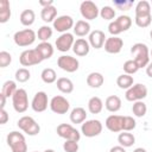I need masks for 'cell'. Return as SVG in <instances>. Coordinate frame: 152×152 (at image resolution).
<instances>
[{"mask_svg":"<svg viewBox=\"0 0 152 152\" xmlns=\"http://www.w3.org/2000/svg\"><path fill=\"white\" fill-rule=\"evenodd\" d=\"M131 53L139 68H146L150 63V50L145 43H135L131 48Z\"/></svg>","mask_w":152,"mask_h":152,"instance_id":"6da1fadb","label":"cell"},{"mask_svg":"<svg viewBox=\"0 0 152 152\" xmlns=\"http://www.w3.org/2000/svg\"><path fill=\"white\" fill-rule=\"evenodd\" d=\"M6 140L12 152H27V144L23 133L18 131H12L7 134Z\"/></svg>","mask_w":152,"mask_h":152,"instance_id":"7a4b0ae2","label":"cell"},{"mask_svg":"<svg viewBox=\"0 0 152 152\" xmlns=\"http://www.w3.org/2000/svg\"><path fill=\"white\" fill-rule=\"evenodd\" d=\"M37 38V33L32 30V28H24L20 31H17L13 36V40L18 46L25 48V46H30L34 43Z\"/></svg>","mask_w":152,"mask_h":152,"instance_id":"3957f363","label":"cell"},{"mask_svg":"<svg viewBox=\"0 0 152 152\" xmlns=\"http://www.w3.org/2000/svg\"><path fill=\"white\" fill-rule=\"evenodd\" d=\"M17 125H18V127H19L24 133H26L27 135H31V137L37 135V134L40 132V126H39V124H38L32 116H28V115L21 116V118L18 120Z\"/></svg>","mask_w":152,"mask_h":152,"instance_id":"277c9868","label":"cell"},{"mask_svg":"<svg viewBox=\"0 0 152 152\" xmlns=\"http://www.w3.org/2000/svg\"><path fill=\"white\" fill-rule=\"evenodd\" d=\"M147 87L142 83H134L129 89L126 90L125 97L129 102H137V101H142L147 96Z\"/></svg>","mask_w":152,"mask_h":152,"instance_id":"5b68a950","label":"cell"},{"mask_svg":"<svg viewBox=\"0 0 152 152\" xmlns=\"http://www.w3.org/2000/svg\"><path fill=\"white\" fill-rule=\"evenodd\" d=\"M12 104L17 113H25L28 108V97L27 93L23 88H18L15 94L12 96Z\"/></svg>","mask_w":152,"mask_h":152,"instance_id":"8992f818","label":"cell"},{"mask_svg":"<svg viewBox=\"0 0 152 152\" xmlns=\"http://www.w3.org/2000/svg\"><path fill=\"white\" fill-rule=\"evenodd\" d=\"M102 128L103 126L100 120H96V119L86 120L81 126V133L87 138H94L101 134Z\"/></svg>","mask_w":152,"mask_h":152,"instance_id":"52a82bcc","label":"cell"},{"mask_svg":"<svg viewBox=\"0 0 152 152\" xmlns=\"http://www.w3.org/2000/svg\"><path fill=\"white\" fill-rule=\"evenodd\" d=\"M80 12H81V15L83 17V19H86L87 21L94 20L100 15V10H99L97 5L90 0H84L81 2Z\"/></svg>","mask_w":152,"mask_h":152,"instance_id":"ba28073f","label":"cell"},{"mask_svg":"<svg viewBox=\"0 0 152 152\" xmlns=\"http://www.w3.org/2000/svg\"><path fill=\"white\" fill-rule=\"evenodd\" d=\"M19 62L23 66H31V65H37L42 63L43 59L36 49H27L20 53Z\"/></svg>","mask_w":152,"mask_h":152,"instance_id":"9c48e42d","label":"cell"},{"mask_svg":"<svg viewBox=\"0 0 152 152\" xmlns=\"http://www.w3.org/2000/svg\"><path fill=\"white\" fill-rule=\"evenodd\" d=\"M57 135L63 138L64 140H75V141H80L81 139V133L72 127L70 124H61L57 126L56 128Z\"/></svg>","mask_w":152,"mask_h":152,"instance_id":"30bf717a","label":"cell"},{"mask_svg":"<svg viewBox=\"0 0 152 152\" xmlns=\"http://www.w3.org/2000/svg\"><path fill=\"white\" fill-rule=\"evenodd\" d=\"M57 65L66 71V72H75L78 70L80 68V62L77 58L72 57V56H69V55H62L58 57L57 59Z\"/></svg>","mask_w":152,"mask_h":152,"instance_id":"8fae6325","label":"cell"},{"mask_svg":"<svg viewBox=\"0 0 152 152\" xmlns=\"http://www.w3.org/2000/svg\"><path fill=\"white\" fill-rule=\"evenodd\" d=\"M69 108V101L62 95H56L50 100V109L56 114H66Z\"/></svg>","mask_w":152,"mask_h":152,"instance_id":"7c38bea8","label":"cell"},{"mask_svg":"<svg viewBox=\"0 0 152 152\" xmlns=\"http://www.w3.org/2000/svg\"><path fill=\"white\" fill-rule=\"evenodd\" d=\"M48 106H50L48 94L45 91H37L31 101V107L36 113H42L46 110Z\"/></svg>","mask_w":152,"mask_h":152,"instance_id":"4fadbf2b","label":"cell"},{"mask_svg":"<svg viewBox=\"0 0 152 152\" xmlns=\"http://www.w3.org/2000/svg\"><path fill=\"white\" fill-rule=\"evenodd\" d=\"M52 24H53V28L57 32H61V34L68 32L70 28H74V25H75L72 17L66 15V14L57 17Z\"/></svg>","mask_w":152,"mask_h":152,"instance_id":"5bb4252c","label":"cell"},{"mask_svg":"<svg viewBox=\"0 0 152 152\" xmlns=\"http://www.w3.org/2000/svg\"><path fill=\"white\" fill-rule=\"evenodd\" d=\"M74 43H75V38H74V34L70 33V32H65V33H62L57 39H56V48L58 51L61 52H66L69 51L70 49H72L74 46Z\"/></svg>","mask_w":152,"mask_h":152,"instance_id":"9a60e30c","label":"cell"},{"mask_svg":"<svg viewBox=\"0 0 152 152\" xmlns=\"http://www.w3.org/2000/svg\"><path fill=\"white\" fill-rule=\"evenodd\" d=\"M122 46H124V40L118 36H112V37L107 38L104 42V45H103L104 51L108 53H113V55L119 53L121 51Z\"/></svg>","mask_w":152,"mask_h":152,"instance_id":"2e32d148","label":"cell"},{"mask_svg":"<svg viewBox=\"0 0 152 152\" xmlns=\"http://www.w3.org/2000/svg\"><path fill=\"white\" fill-rule=\"evenodd\" d=\"M106 36H104V32L101 31V30H94L89 33V37H88V42L90 44L91 48L94 49H101L103 48L104 45V42H106Z\"/></svg>","mask_w":152,"mask_h":152,"instance_id":"e0dca14e","label":"cell"},{"mask_svg":"<svg viewBox=\"0 0 152 152\" xmlns=\"http://www.w3.org/2000/svg\"><path fill=\"white\" fill-rule=\"evenodd\" d=\"M104 125H106L107 129L113 132V133L121 132L122 131V116L116 115V114H112L106 119Z\"/></svg>","mask_w":152,"mask_h":152,"instance_id":"ac0fdd59","label":"cell"},{"mask_svg":"<svg viewBox=\"0 0 152 152\" xmlns=\"http://www.w3.org/2000/svg\"><path fill=\"white\" fill-rule=\"evenodd\" d=\"M72 51L76 56L80 57H84L89 53L90 51V44L88 40H86L84 38H78L75 40L74 46H72Z\"/></svg>","mask_w":152,"mask_h":152,"instance_id":"d6986e66","label":"cell"},{"mask_svg":"<svg viewBox=\"0 0 152 152\" xmlns=\"http://www.w3.org/2000/svg\"><path fill=\"white\" fill-rule=\"evenodd\" d=\"M34 49L38 51V53L40 55V57H42L43 61L51 58L52 55H53V46L49 42H40Z\"/></svg>","mask_w":152,"mask_h":152,"instance_id":"ffe728a7","label":"cell"},{"mask_svg":"<svg viewBox=\"0 0 152 152\" xmlns=\"http://www.w3.org/2000/svg\"><path fill=\"white\" fill-rule=\"evenodd\" d=\"M121 104H122L121 99L118 95H109L104 101V107L110 113H115V112L120 110Z\"/></svg>","mask_w":152,"mask_h":152,"instance_id":"44dd1931","label":"cell"},{"mask_svg":"<svg viewBox=\"0 0 152 152\" xmlns=\"http://www.w3.org/2000/svg\"><path fill=\"white\" fill-rule=\"evenodd\" d=\"M90 31V24L87 20H77L74 25V33L78 37H86L87 34H89Z\"/></svg>","mask_w":152,"mask_h":152,"instance_id":"7402d4cb","label":"cell"},{"mask_svg":"<svg viewBox=\"0 0 152 152\" xmlns=\"http://www.w3.org/2000/svg\"><path fill=\"white\" fill-rule=\"evenodd\" d=\"M69 118L72 124H83L87 120V112L83 107H75L70 112Z\"/></svg>","mask_w":152,"mask_h":152,"instance_id":"603a6c76","label":"cell"},{"mask_svg":"<svg viewBox=\"0 0 152 152\" xmlns=\"http://www.w3.org/2000/svg\"><path fill=\"white\" fill-rule=\"evenodd\" d=\"M56 86L57 89L63 94H70L74 91V83L68 77H59L56 81Z\"/></svg>","mask_w":152,"mask_h":152,"instance_id":"cb8c5ba5","label":"cell"},{"mask_svg":"<svg viewBox=\"0 0 152 152\" xmlns=\"http://www.w3.org/2000/svg\"><path fill=\"white\" fill-rule=\"evenodd\" d=\"M104 82V77L101 72L93 71L87 76V84L90 88H100Z\"/></svg>","mask_w":152,"mask_h":152,"instance_id":"d4e9b609","label":"cell"},{"mask_svg":"<svg viewBox=\"0 0 152 152\" xmlns=\"http://www.w3.org/2000/svg\"><path fill=\"white\" fill-rule=\"evenodd\" d=\"M40 18L45 23H53L55 19L57 18V8L52 5L49 7H44L40 11Z\"/></svg>","mask_w":152,"mask_h":152,"instance_id":"484cf974","label":"cell"},{"mask_svg":"<svg viewBox=\"0 0 152 152\" xmlns=\"http://www.w3.org/2000/svg\"><path fill=\"white\" fill-rule=\"evenodd\" d=\"M135 17H146L151 15V4L146 0H140L135 5Z\"/></svg>","mask_w":152,"mask_h":152,"instance_id":"4316f807","label":"cell"},{"mask_svg":"<svg viewBox=\"0 0 152 152\" xmlns=\"http://www.w3.org/2000/svg\"><path fill=\"white\" fill-rule=\"evenodd\" d=\"M103 109V101L99 96H93L88 101V110L91 114H99Z\"/></svg>","mask_w":152,"mask_h":152,"instance_id":"83f0119b","label":"cell"},{"mask_svg":"<svg viewBox=\"0 0 152 152\" xmlns=\"http://www.w3.org/2000/svg\"><path fill=\"white\" fill-rule=\"evenodd\" d=\"M11 18V5L8 0H0V23L5 24Z\"/></svg>","mask_w":152,"mask_h":152,"instance_id":"f1b7e54d","label":"cell"},{"mask_svg":"<svg viewBox=\"0 0 152 152\" xmlns=\"http://www.w3.org/2000/svg\"><path fill=\"white\" fill-rule=\"evenodd\" d=\"M118 141H119L120 146H122L125 148L126 147H131L135 142V137L129 132H124L122 131V133H120L118 135Z\"/></svg>","mask_w":152,"mask_h":152,"instance_id":"f546056e","label":"cell"},{"mask_svg":"<svg viewBox=\"0 0 152 152\" xmlns=\"http://www.w3.org/2000/svg\"><path fill=\"white\" fill-rule=\"evenodd\" d=\"M34 19H36V14H34V11L33 10H24L21 13H20V17H19V20L20 23L24 25V26H31L33 23H34Z\"/></svg>","mask_w":152,"mask_h":152,"instance_id":"4dcf8cb0","label":"cell"},{"mask_svg":"<svg viewBox=\"0 0 152 152\" xmlns=\"http://www.w3.org/2000/svg\"><path fill=\"white\" fill-rule=\"evenodd\" d=\"M116 84L119 88L121 89H129L133 84H134V80L132 75H127V74H122L120 76H118L116 78Z\"/></svg>","mask_w":152,"mask_h":152,"instance_id":"1f68e13d","label":"cell"},{"mask_svg":"<svg viewBox=\"0 0 152 152\" xmlns=\"http://www.w3.org/2000/svg\"><path fill=\"white\" fill-rule=\"evenodd\" d=\"M40 77H42V81L44 83H46V84H51V83H53V82H56L58 80L57 78V74L52 68L43 69V71L40 74Z\"/></svg>","mask_w":152,"mask_h":152,"instance_id":"d6a6232c","label":"cell"},{"mask_svg":"<svg viewBox=\"0 0 152 152\" xmlns=\"http://www.w3.org/2000/svg\"><path fill=\"white\" fill-rule=\"evenodd\" d=\"M52 33H53L52 27H50L49 25H43V26H40L38 28L37 37H38V39L40 42H48L52 37Z\"/></svg>","mask_w":152,"mask_h":152,"instance_id":"836d02e7","label":"cell"},{"mask_svg":"<svg viewBox=\"0 0 152 152\" xmlns=\"http://www.w3.org/2000/svg\"><path fill=\"white\" fill-rule=\"evenodd\" d=\"M18 90V88H17V83H15V81H12V80H8V81H6L4 84H2V89H1V93L6 96V97H12L14 94H15V91Z\"/></svg>","mask_w":152,"mask_h":152,"instance_id":"e575fe53","label":"cell"},{"mask_svg":"<svg viewBox=\"0 0 152 152\" xmlns=\"http://www.w3.org/2000/svg\"><path fill=\"white\" fill-rule=\"evenodd\" d=\"M132 113L137 116V118H142L146 115L147 113V106L144 101H137V102H133V106H132Z\"/></svg>","mask_w":152,"mask_h":152,"instance_id":"d590c367","label":"cell"},{"mask_svg":"<svg viewBox=\"0 0 152 152\" xmlns=\"http://www.w3.org/2000/svg\"><path fill=\"white\" fill-rule=\"evenodd\" d=\"M118 26L120 27L121 32H125L127 31L131 26H132V19L129 15H126V14H122V15H119L116 19H115Z\"/></svg>","mask_w":152,"mask_h":152,"instance_id":"8d00e7d4","label":"cell"},{"mask_svg":"<svg viewBox=\"0 0 152 152\" xmlns=\"http://www.w3.org/2000/svg\"><path fill=\"white\" fill-rule=\"evenodd\" d=\"M14 77H15V81H17V82H19V83H25V82H27V81L30 80L31 72H30V70L26 69V68H19V69L15 71Z\"/></svg>","mask_w":152,"mask_h":152,"instance_id":"74e56055","label":"cell"},{"mask_svg":"<svg viewBox=\"0 0 152 152\" xmlns=\"http://www.w3.org/2000/svg\"><path fill=\"white\" fill-rule=\"evenodd\" d=\"M137 127V121L133 116L125 115L122 116V131L124 132H131Z\"/></svg>","mask_w":152,"mask_h":152,"instance_id":"f35d334b","label":"cell"},{"mask_svg":"<svg viewBox=\"0 0 152 152\" xmlns=\"http://www.w3.org/2000/svg\"><path fill=\"white\" fill-rule=\"evenodd\" d=\"M100 17L104 20H112L115 18V10L112 6H103L100 10Z\"/></svg>","mask_w":152,"mask_h":152,"instance_id":"ab89813d","label":"cell"},{"mask_svg":"<svg viewBox=\"0 0 152 152\" xmlns=\"http://www.w3.org/2000/svg\"><path fill=\"white\" fill-rule=\"evenodd\" d=\"M122 68H124L125 74H127V75H133V74H135V72L140 69V68L138 66V64L135 63L134 59H128V61H126V62L124 63Z\"/></svg>","mask_w":152,"mask_h":152,"instance_id":"60d3db41","label":"cell"},{"mask_svg":"<svg viewBox=\"0 0 152 152\" xmlns=\"http://www.w3.org/2000/svg\"><path fill=\"white\" fill-rule=\"evenodd\" d=\"M134 21H135V25L141 27V28L147 27V26H150V24L152 21V14L151 15H146V17H135Z\"/></svg>","mask_w":152,"mask_h":152,"instance_id":"b9f144b4","label":"cell"},{"mask_svg":"<svg viewBox=\"0 0 152 152\" xmlns=\"http://www.w3.org/2000/svg\"><path fill=\"white\" fill-rule=\"evenodd\" d=\"M11 62H12V55L7 51H1L0 52V68L8 66Z\"/></svg>","mask_w":152,"mask_h":152,"instance_id":"7bdbcfd3","label":"cell"},{"mask_svg":"<svg viewBox=\"0 0 152 152\" xmlns=\"http://www.w3.org/2000/svg\"><path fill=\"white\" fill-rule=\"evenodd\" d=\"M133 6V1L131 0H115L114 1V7L121 11H127Z\"/></svg>","mask_w":152,"mask_h":152,"instance_id":"ee69618b","label":"cell"},{"mask_svg":"<svg viewBox=\"0 0 152 152\" xmlns=\"http://www.w3.org/2000/svg\"><path fill=\"white\" fill-rule=\"evenodd\" d=\"M63 150L65 152H77L78 151V141L65 140L64 144H63Z\"/></svg>","mask_w":152,"mask_h":152,"instance_id":"f6af8a7d","label":"cell"},{"mask_svg":"<svg viewBox=\"0 0 152 152\" xmlns=\"http://www.w3.org/2000/svg\"><path fill=\"white\" fill-rule=\"evenodd\" d=\"M108 31H109V33H110L112 36H118V34L121 33V30H120V27L118 26V24H116L115 20H113V21L109 23V25H108Z\"/></svg>","mask_w":152,"mask_h":152,"instance_id":"bcb514c9","label":"cell"},{"mask_svg":"<svg viewBox=\"0 0 152 152\" xmlns=\"http://www.w3.org/2000/svg\"><path fill=\"white\" fill-rule=\"evenodd\" d=\"M8 120H10V115H8V113L5 110V108H4V109H0V124H1V125H5Z\"/></svg>","mask_w":152,"mask_h":152,"instance_id":"7dc6e473","label":"cell"},{"mask_svg":"<svg viewBox=\"0 0 152 152\" xmlns=\"http://www.w3.org/2000/svg\"><path fill=\"white\" fill-rule=\"evenodd\" d=\"M39 5L44 8V7L52 6V5H53V1H52V0H48V1H45V0H40V1H39Z\"/></svg>","mask_w":152,"mask_h":152,"instance_id":"c3c4849f","label":"cell"},{"mask_svg":"<svg viewBox=\"0 0 152 152\" xmlns=\"http://www.w3.org/2000/svg\"><path fill=\"white\" fill-rule=\"evenodd\" d=\"M109 152H126V150H125V147L118 145V146H113V147L109 150Z\"/></svg>","mask_w":152,"mask_h":152,"instance_id":"681fc988","label":"cell"},{"mask_svg":"<svg viewBox=\"0 0 152 152\" xmlns=\"http://www.w3.org/2000/svg\"><path fill=\"white\" fill-rule=\"evenodd\" d=\"M146 75L152 78V62H150L148 65L146 66Z\"/></svg>","mask_w":152,"mask_h":152,"instance_id":"f907efd6","label":"cell"},{"mask_svg":"<svg viewBox=\"0 0 152 152\" xmlns=\"http://www.w3.org/2000/svg\"><path fill=\"white\" fill-rule=\"evenodd\" d=\"M6 99H7V97H6V96H5V95L1 93V94H0V100H1V104H0V106H1V109H4V108H5V104H6Z\"/></svg>","mask_w":152,"mask_h":152,"instance_id":"816d5d0a","label":"cell"},{"mask_svg":"<svg viewBox=\"0 0 152 152\" xmlns=\"http://www.w3.org/2000/svg\"><path fill=\"white\" fill-rule=\"evenodd\" d=\"M133 152H147V151L144 147H137V148L133 150Z\"/></svg>","mask_w":152,"mask_h":152,"instance_id":"f5cc1de1","label":"cell"},{"mask_svg":"<svg viewBox=\"0 0 152 152\" xmlns=\"http://www.w3.org/2000/svg\"><path fill=\"white\" fill-rule=\"evenodd\" d=\"M44 152H56L55 150H52V148H48V150H45Z\"/></svg>","mask_w":152,"mask_h":152,"instance_id":"db71d44e","label":"cell"},{"mask_svg":"<svg viewBox=\"0 0 152 152\" xmlns=\"http://www.w3.org/2000/svg\"><path fill=\"white\" fill-rule=\"evenodd\" d=\"M150 58H152V50L150 51Z\"/></svg>","mask_w":152,"mask_h":152,"instance_id":"11a10c76","label":"cell"},{"mask_svg":"<svg viewBox=\"0 0 152 152\" xmlns=\"http://www.w3.org/2000/svg\"><path fill=\"white\" fill-rule=\"evenodd\" d=\"M150 37H151V39H152V30H151V32H150Z\"/></svg>","mask_w":152,"mask_h":152,"instance_id":"9f6ffc18","label":"cell"},{"mask_svg":"<svg viewBox=\"0 0 152 152\" xmlns=\"http://www.w3.org/2000/svg\"><path fill=\"white\" fill-rule=\"evenodd\" d=\"M150 4H151V5H152V1H151V2H150Z\"/></svg>","mask_w":152,"mask_h":152,"instance_id":"6f0895ef","label":"cell"},{"mask_svg":"<svg viewBox=\"0 0 152 152\" xmlns=\"http://www.w3.org/2000/svg\"><path fill=\"white\" fill-rule=\"evenodd\" d=\"M33 152H38V151H33Z\"/></svg>","mask_w":152,"mask_h":152,"instance_id":"680465c9","label":"cell"}]
</instances>
